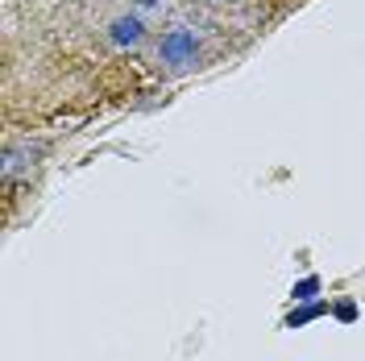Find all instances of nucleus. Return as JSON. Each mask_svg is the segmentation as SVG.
<instances>
[{
	"mask_svg": "<svg viewBox=\"0 0 365 361\" xmlns=\"http://www.w3.org/2000/svg\"><path fill=\"white\" fill-rule=\"evenodd\" d=\"M162 9H166V0H133V13L145 21V17H162Z\"/></svg>",
	"mask_w": 365,
	"mask_h": 361,
	"instance_id": "obj_3",
	"label": "nucleus"
},
{
	"mask_svg": "<svg viewBox=\"0 0 365 361\" xmlns=\"http://www.w3.org/2000/svg\"><path fill=\"white\" fill-rule=\"evenodd\" d=\"M200 54V42H195V34L187 29V25H175V29H166V38H162V46H158V59L162 63H191Z\"/></svg>",
	"mask_w": 365,
	"mask_h": 361,
	"instance_id": "obj_1",
	"label": "nucleus"
},
{
	"mask_svg": "<svg viewBox=\"0 0 365 361\" xmlns=\"http://www.w3.org/2000/svg\"><path fill=\"white\" fill-rule=\"evenodd\" d=\"M145 38V21L137 17V13H125V17H116L113 25H108V42L116 46V50H129V46H137Z\"/></svg>",
	"mask_w": 365,
	"mask_h": 361,
	"instance_id": "obj_2",
	"label": "nucleus"
},
{
	"mask_svg": "<svg viewBox=\"0 0 365 361\" xmlns=\"http://www.w3.org/2000/svg\"><path fill=\"white\" fill-rule=\"evenodd\" d=\"M316 291H319V283H316V278H303V283L295 287V299H312Z\"/></svg>",
	"mask_w": 365,
	"mask_h": 361,
	"instance_id": "obj_5",
	"label": "nucleus"
},
{
	"mask_svg": "<svg viewBox=\"0 0 365 361\" xmlns=\"http://www.w3.org/2000/svg\"><path fill=\"white\" fill-rule=\"evenodd\" d=\"M316 316H324V303H312V307L295 312V316L287 320V324H291V328H299V324H307V320H316Z\"/></svg>",
	"mask_w": 365,
	"mask_h": 361,
	"instance_id": "obj_4",
	"label": "nucleus"
}]
</instances>
